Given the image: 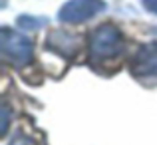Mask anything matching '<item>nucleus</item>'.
Here are the masks:
<instances>
[]
</instances>
